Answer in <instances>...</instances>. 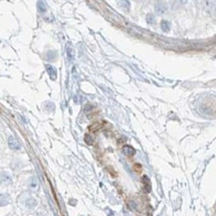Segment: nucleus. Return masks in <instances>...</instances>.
Wrapping results in <instances>:
<instances>
[{
  "label": "nucleus",
  "instance_id": "nucleus-1",
  "mask_svg": "<svg viewBox=\"0 0 216 216\" xmlns=\"http://www.w3.org/2000/svg\"><path fill=\"white\" fill-rule=\"evenodd\" d=\"M8 145L10 149H12L14 150H18L21 149V146H20V144L18 143V140L13 138V136H10V138L8 139Z\"/></svg>",
  "mask_w": 216,
  "mask_h": 216
},
{
  "label": "nucleus",
  "instance_id": "nucleus-2",
  "mask_svg": "<svg viewBox=\"0 0 216 216\" xmlns=\"http://www.w3.org/2000/svg\"><path fill=\"white\" fill-rule=\"evenodd\" d=\"M123 152L126 156H133L135 154V150L134 147H131L130 145H125L123 147Z\"/></svg>",
  "mask_w": 216,
  "mask_h": 216
},
{
  "label": "nucleus",
  "instance_id": "nucleus-3",
  "mask_svg": "<svg viewBox=\"0 0 216 216\" xmlns=\"http://www.w3.org/2000/svg\"><path fill=\"white\" fill-rule=\"evenodd\" d=\"M46 69H47L48 74L50 75V77L55 80L56 77H57V71H56L55 68L53 66H51V65H46Z\"/></svg>",
  "mask_w": 216,
  "mask_h": 216
},
{
  "label": "nucleus",
  "instance_id": "nucleus-4",
  "mask_svg": "<svg viewBox=\"0 0 216 216\" xmlns=\"http://www.w3.org/2000/svg\"><path fill=\"white\" fill-rule=\"evenodd\" d=\"M103 126L102 123H95L93 124L92 125L89 126V130L90 131H93V133H96V131H98L100 129H101Z\"/></svg>",
  "mask_w": 216,
  "mask_h": 216
},
{
  "label": "nucleus",
  "instance_id": "nucleus-5",
  "mask_svg": "<svg viewBox=\"0 0 216 216\" xmlns=\"http://www.w3.org/2000/svg\"><path fill=\"white\" fill-rule=\"evenodd\" d=\"M165 10H166V7H165V5H163V4H156V6H155V11L157 13H160V14H163L165 12Z\"/></svg>",
  "mask_w": 216,
  "mask_h": 216
},
{
  "label": "nucleus",
  "instance_id": "nucleus-6",
  "mask_svg": "<svg viewBox=\"0 0 216 216\" xmlns=\"http://www.w3.org/2000/svg\"><path fill=\"white\" fill-rule=\"evenodd\" d=\"M160 26H161V29L164 31V32H167V31L170 29V23L168 22V21H166V20L161 21Z\"/></svg>",
  "mask_w": 216,
  "mask_h": 216
},
{
  "label": "nucleus",
  "instance_id": "nucleus-7",
  "mask_svg": "<svg viewBox=\"0 0 216 216\" xmlns=\"http://www.w3.org/2000/svg\"><path fill=\"white\" fill-rule=\"evenodd\" d=\"M37 7H38V10L41 13H43V12L46 11V4L44 2L39 1L38 3H37Z\"/></svg>",
  "mask_w": 216,
  "mask_h": 216
},
{
  "label": "nucleus",
  "instance_id": "nucleus-8",
  "mask_svg": "<svg viewBox=\"0 0 216 216\" xmlns=\"http://www.w3.org/2000/svg\"><path fill=\"white\" fill-rule=\"evenodd\" d=\"M85 141L88 145H93L94 144V140H93V136L90 134H87L85 135Z\"/></svg>",
  "mask_w": 216,
  "mask_h": 216
},
{
  "label": "nucleus",
  "instance_id": "nucleus-9",
  "mask_svg": "<svg viewBox=\"0 0 216 216\" xmlns=\"http://www.w3.org/2000/svg\"><path fill=\"white\" fill-rule=\"evenodd\" d=\"M67 55H68V58H69V60L72 61L74 58V53H73V49L70 46L67 47Z\"/></svg>",
  "mask_w": 216,
  "mask_h": 216
},
{
  "label": "nucleus",
  "instance_id": "nucleus-10",
  "mask_svg": "<svg viewBox=\"0 0 216 216\" xmlns=\"http://www.w3.org/2000/svg\"><path fill=\"white\" fill-rule=\"evenodd\" d=\"M57 57V54L56 52H48V54H47V58H48V60H52V59H55V58Z\"/></svg>",
  "mask_w": 216,
  "mask_h": 216
},
{
  "label": "nucleus",
  "instance_id": "nucleus-11",
  "mask_svg": "<svg viewBox=\"0 0 216 216\" xmlns=\"http://www.w3.org/2000/svg\"><path fill=\"white\" fill-rule=\"evenodd\" d=\"M146 20H147V22H149V23L154 24L155 23V16L152 14H149V15H147V17H146Z\"/></svg>",
  "mask_w": 216,
  "mask_h": 216
}]
</instances>
